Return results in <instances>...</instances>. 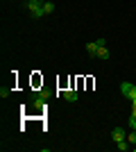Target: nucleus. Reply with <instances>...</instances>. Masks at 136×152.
<instances>
[{
  "label": "nucleus",
  "mask_w": 136,
  "mask_h": 152,
  "mask_svg": "<svg viewBox=\"0 0 136 152\" xmlns=\"http://www.w3.org/2000/svg\"><path fill=\"white\" fill-rule=\"evenodd\" d=\"M9 93H12V91L7 89V86H2V89H0V98H7V95H9Z\"/></svg>",
  "instance_id": "9d476101"
},
{
  "label": "nucleus",
  "mask_w": 136,
  "mask_h": 152,
  "mask_svg": "<svg viewBox=\"0 0 136 152\" xmlns=\"http://www.w3.org/2000/svg\"><path fill=\"white\" fill-rule=\"evenodd\" d=\"M25 7H27V12H30V16H32V18H36V20L45 16L43 5H41V0H27V2H25Z\"/></svg>",
  "instance_id": "f257e3e1"
},
{
  "label": "nucleus",
  "mask_w": 136,
  "mask_h": 152,
  "mask_svg": "<svg viewBox=\"0 0 136 152\" xmlns=\"http://www.w3.org/2000/svg\"><path fill=\"white\" fill-rule=\"evenodd\" d=\"M97 48H100V45H97V41H91V43H86V52H89L91 57H97Z\"/></svg>",
  "instance_id": "20e7f679"
},
{
  "label": "nucleus",
  "mask_w": 136,
  "mask_h": 152,
  "mask_svg": "<svg viewBox=\"0 0 136 152\" xmlns=\"http://www.w3.org/2000/svg\"><path fill=\"white\" fill-rule=\"evenodd\" d=\"M111 139H113V143H120V141H125V139H127V134H125V129H123V127H116V129L111 132Z\"/></svg>",
  "instance_id": "7ed1b4c3"
},
{
  "label": "nucleus",
  "mask_w": 136,
  "mask_h": 152,
  "mask_svg": "<svg viewBox=\"0 0 136 152\" xmlns=\"http://www.w3.org/2000/svg\"><path fill=\"white\" fill-rule=\"evenodd\" d=\"M97 59H109V50H107V45H100V48H97Z\"/></svg>",
  "instance_id": "423d86ee"
},
{
  "label": "nucleus",
  "mask_w": 136,
  "mask_h": 152,
  "mask_svg": "<svg viewBox=\"0 0 136 152\" xmlns=\"http://www.w3.org/2000/svg\"><path fill=\"white\" fill-rule=\"evenodd\" d=\"M134 150H136V148H134Z\"/></svg>",
  "instance_id": "f8f14e48"
},
{
  "label": "nucleus",
  "mask_w": 136,
  "mask_h": 152,
  "mask_svg": "<svg viewBox=\"0 0 136 152\" xmlns=\"http://www.w3.org/2000/svg\"><path fill=\"white\" fill-rule=\"evenodd\" d=\"M64 98H66L68 102H77V91H73V89L64 91Z\"/></svg>",
  "instance_id": "39448f33"
},
{
  "label": "nucleus",
  "mask_w": 136,
  "mask_h": 152,
  "mask_svg": "<svg viewBox=\"0 0 136 152\" xmlns=\"http://www.w3.org/2000/svg\"><path fill=\"white\" fill-rule=\"evenodd\" d=\"M120 91H123V95L127 98V100H134V98H136V86H134V84H129V82L120 84Z\"/></svg>",
  "instance_id": "f03ea898"
},
{
  "label": "nucleus",
  "mask_w": 136,
  "mask_h": 152,
  "mask_svg": "<svg viewBox=\"0 0 136 152\" xmlns=\"http://www.w3.org/2000/svg\"><path fill=\"white\" fill-rule=\"evenodd\" d=\"M116 145H118V150H123V152H127V150H129V143H127V139H125V141H120V143H116Z\"/></svg>",
  "instance_id": "1a4fd4ad"
},
{
  "label": "nucleus",
  "mask_w": 136,
  "mask_h": 152,
  "mask_svg": "<svg viewBox=\"0 0 136 152\" xmlns=\"http://www.w3.org/2000/svg\"><path fill=\"white\" fill-rule=\"evenodd\" d=\"M127 143H129V145H136V129H132V132L127 134Z\"/></svg>",
  "instance_id": "6e6552de"
},
{
  "label": "nucleus",
  "mask_w": 136,
  "mask_h": 152,
  "mask_svg": "<svg viewBox=\"0 0 136 152\" xmlns=\"http://www.w3.org/2000/svg\"><path fill=\"white\" fill-rule=\"evenodd\" d=\"M129 127H132V129H136V116H129Z\"/></svg>",
  "instance_id": "9b49d317"
},
{
  "label": "nucleus",
  "mask_w": 136,
  "mask_h": 152,
  "mask_svg": "<svg viewBox=\"0 0 136 152\" xmlns=\"http://www.w3.org/2000/svg\"><path fill=\"white\" fill-rule=\"evenodd\" d=\"M43 12H45V16L52 14V12H55V2H43Z\"/></svg>",
  "instance_id": "0eeeda50"
}]
</instances>
